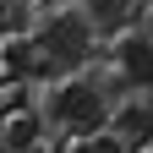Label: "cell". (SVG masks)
I'll use <instances>...</instances> for the list:
<instances>
[{
    "label": "cell",
    "instance_id": "cell-4",
    "mask_svg": "<svg viewBox=\"0 0 153 153\" xmlns=\"http://www.w3.org/2000/svg\"><path fill=\"white\" fill-rule=\"evenodd\" d=\"M104 131H115V137H120L126 148L131 142H153V104H120V109H109V126Z\"/></svg>",
    "mask_w": 153,
    "mask_h": 153
},
{
    "label": "cell",
    "instance_id": "cell-7",
    "mask_svg": "<svg viewBox=\"0 0 153 153\" xmlns=\"http://www.w3.org/2000/svg\"><path fill=\"white\" fill-rule=\"evenodd\" d=\"M142 33H148V38H153V6H148V22H142Z\"/></svg>",
    "mask_w": 153,
    "mask_h": 153
},
{
    "label": "cell",
    "instance_id": "cell-5",
    "mask_svg": "<svg viewBox=\"0 0 153 153\" xmlns=\"http://www.w3.org/2000/svg\"><path fill=\"white\" fill-rule=\"evenodd\" d=\"M137 11V0H82V16L93 22V33H120Z\"/></svg>",
    "mask_w": 153,
    "mask_h": 153
},
{
    "label": "cell",
    "instance_id": "cell-1",
    "mask_svg": "<svg viewBox=\"0 0 153 153\" xmlns=\"http://www.w3.org/2000/svg\"><path fill=\"white\" fill-rule=\"evenodd\" d=\"M49 120L60 131H71V137H93V131L109 126V99L88 76H66V82H55V93H49Z\"/></svg>",
    "mask_w": 153,
    "mask_h": 153
},
{
    "label": "cell",
    "instance_id": "cell-6",
    "mask_svg": "<svg viewBox=\"0 0 153 153\" xmlns=\"http://www.w3.org/2000/svg\"><path fill=\"white\" fill-rule=\"evenodd\" d=\"M76 153H131L115 131H93V137H76Z\"/></svg>",
    "mask_w": 153,
    "mask_h": 153
},
{
    "label": "cell",
    "instance_id": "cell-2",
    "mask_svg": "<svg viewBox=\"0 0 153 153\" xmlns=\"http://www.w3.org/2000/svg\"><path fill=\"white\" fill-rule=\"evenodd\" d=\"M33 44L44 55V71H76V66L93 60L99 33H93V22L82 11H60V16H49V22L33 33Z\"/></svg>",
    "mask_w": 153,
    "mask_h": 153
},
{
    "label": "cell",
    "instance_id": "cell-8",
    "mask_svg": "<svg viewBox=\"0 0 153 153\" xmlns=\"http://www.w3.org/2000/svg\"><path fill=\"white\" fill-rule=\"evenodd\" d=\"M148 6H153V0H148Z\"/></svg>",
    "mask_w": 153,
    "mask_h": 153
},
{
    "label": "cell",
    "instance_id": "cell-3",
    "mask_svg": "<svg viewBox=\"0 0 153 153\" xmlns=\"http://www.w3.org/2000/svg\"><path fill=\"white\" fill-rule=\"evenodd\" d=\"M115 66H120V76L131 88L153 93V38L148 33H120L115 38Z\"/></svg>",
    "mask_w": 153,
    "mask_h": 153
}]
</instances>
